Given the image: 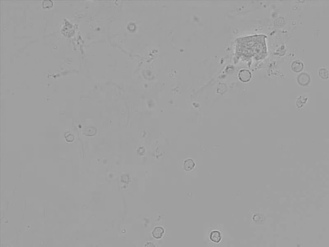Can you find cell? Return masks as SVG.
I'll return each mask as SVG.
<instances>
[{
  "label": "cell",
  "mask_w": 329,
  "mask_h": 247,
  "mask_svg": "<svg viewBox=\"0 0 329 247\" xmlns=\"http://www.w3.org/2000/svg\"><path fill=\"white\" fill-rule=\"evenodd\" d=\"M239 77L241 81L244 83L248 82L251 79V74L247 70H241L239 74Z\"/></svg>",
  "instance_id": "1"
},
{
  "label": "cell",
  "mask_w": 329,
  "mask_h": 247,
  "mask_svg": "<svg viewBox=\"0 0 329 247\" xmlns=\"http://www.w3.org/2000/svg\"><path fill=\"white\" fill-rule=\"evenodd\" d=\"M298 81L299 84L302 86H306L309 84L310 82V77L308 74L305 73H302L299 74L298 77Z\"/></svg>",
  "instance_id": "2"
},
{
  "label": "cell",
  "mask_w": 329,
  "mask_h": 247,
  "mask_svg": "<svg viewBox=\"0 0 329 247\" xmlns=\"http://www.w3.org/2000/svg\"><path fill=\"white\" fill-rule=\"evenodd\" d=\"M303 64L300 61H295L291 64V69L296 73L300 72L303 69Z\"/></svg>",
  "instance_id": "3"
},
{
  "label": "cell",
  "mask_w": 329,
  "mask_h": 247,
  "mask_svg": "<svg viewBox=\"0 0 329 247\" xmlns=\"http://www.w3.org/2000/svg\"><path fill=\"white\" fill-rule=\"evenodd\" d=\"M210 238L211 240L214 243H219L221 241V238H222L221 234L220 233V232H219L217 230L212 231L210 233Z\"/></svg>",
  "instance_id": "4"
},
{
  "label": "cell",
  "mask_w": 329,
  "mask_h": 247,
  "mask_svg": "<svg viewBox=\"0 0 329 247\" xmlns=\"http://www.w3.org/2000/svg\"><path fill=\"white\" fill-rule=\"evenodd\" d=\"M152 236L156 239H161L164 234V229L162 227H156L152 231Z\"/></svg>",
  "instance_id": "5"
},
{
  "label": "cell",
  "mask_w": 329,
  "mask_h": 247,
  "mask_svg": "<svg viewBox=\"0 0 329 247\" xmlns=\"http://www.w3.org/2000/svg\"><path fill=\"white\" fill-rule=\"evenodd\" d=\"M253 221L255 223H256L257 224H262V223H264V221L266 220V216L263 214L258 213V214L253 216Z\"/></svg>",
  "instance_id": "6"
},
{
  "label": "cell",
  "mask_w": 329,
  "mask_h": 247,
  "mask_svg": "<svg viewBox=\"0 0 329 247\" xmlns=\"http://www.w3.org/2000/svg\"><path fill=\"white\" fill-rule=\"evenodd\" d=\"M195 167V163L192 159H187L184 162V169L187 171H190L194 169Z\"/></svg>",
  "instance_id": "7"
},
{
  "label": "cell",
  "mask_w": 329,
  "mask_h": 247,
  "mask_svg": "<svg viewBox=\"0 0 329 247\" xmlns=\"http://www.w3.org/2000/svg\"><path fill=\"white\" fill-rule=\"evenodd\" d=\"M319 76H320L321 78L323 79H328V77H329V73H328V71L326 69H325V68H321V69L319 70Z\"/></svg>",
  "instance_id": "8"
},
{
  "label": "cell",
  "mask_w": 329,
  "mask_h": 247,
  "mask_svg": "<svg viewBox=\"0 0 329 247\" xmlns=\"http://www.w3.org/2000/svg\"><path fill=\"white\" fill-rule=\"evenodd\" d=\"M144 247H156V246H155V245H154V244H153L152 243H151V242H148V243H146V244L145 245V246H144Z\"/></svg>",
  "instance_id": "9"
}]
</instances>
